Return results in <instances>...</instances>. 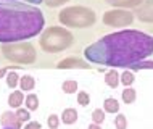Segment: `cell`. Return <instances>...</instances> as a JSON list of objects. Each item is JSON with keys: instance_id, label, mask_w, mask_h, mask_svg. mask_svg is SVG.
<instances>
[{"instance_id": "6da1fadb", "label": "cell", "mask_w": 153, "mask_h": 129, "mask_svg": "<svg viewBox=\"0 0 153 129\" xmlns=\"http://www.w3.org/2000/svg\"><path fill=\"white\" fill-rule=\"evenodd\" d=\"M153 53V36L135 29L118 31L102 37L84 50L90 63L103 66H124L145 60Z\"/></svg>"}, {"instance_id": "7a4b0ae2", "label": "cell", "mask_w": 153, "mask_h": 129, "mask_svg": "<svg viewBox=\"0 0 153 129\" xmlns=\"http://www.w3.org/2000/svg\"><path fill=\"white\" fill-rule=\"evenodd\" d=\"M45 24L42 11L24 2H0V44L24 42L40 34Z\"/></svg>"}, {"instance_id": "3957f363", "label": "cell", "mask_w": 153, "mask_h": 129, "mask_svg": "<svg viewBox=\"0 0 153 129\" xmlns=\"http://www.w3.org/2000/svg\"><path fill=\"white\" fill-rule=\"evenodd\" d=\"M74 42V36L68 29L60 28V26H52L40 34L39 44L44 52L47 53H56L63 52L68 47H71Z\"/></svg>"}, {"instance_id": "277c9868", "label": "cell", "mask_w": 153, "mask_h": 129, "mask_svg": "<svg viewBox=\"0 0 153 129\" xmlns=\"http://www.w3.org/2000/svg\"><path fill=\"white\" fill-rule=\"evenodd\" d=\"M58 21L68 28H90L97 21V16L90 8L76 5L63 8L58 15Z\"/></svg>"}, {"instance_id": "5b68a950", "label": "cell", "mask_w": 153, "mask_h": 129, "mask_svg": "<svg viewBox=\"0 0 153 129\" xmlns=\"http://www.w3.org/2000/svg\"><path fill=\"white\" fill-rule=\"evenodd\" d=\"M2 55L10 61L19 65H31L36 61L37 53L34 45L29 42H13V44H2L0 47Z\"/></svg>"}, {"instance_id": "8992f818", "label": "cell", "mask_w": 153, "mask_h": 129, "mask_svg": "<svg viewBox=\"0 0 153 129\" xmlns=\"http://www.w3.org/2000/svg\"><path fill=\"white\" fill-rule=\"evenodd\" d=\"M132 21H134V13L124 10V8H113V10L105 11V15H103V23L106 26H113V28L129 26Z\"/></svg>"}, {"instance_id": "52a82bcc", "label": "cell", "mask_w": 153, "mask_h": 129, "mask_svg": "<svg viewBox=\"0 0 153 129\" xmlns=\"http://www.w3.org/2000/svg\"><path fill=\"white\" fill-rule=\"evenodd\" d=\"M58 69H90V66L87 61L81 60V58H76V57H68L65 60H61L58 65H56Z\"/></svg>"}, {"instance_id": "ba28073f", "label": "cell", "mask_w": 153, "mask_h": 129, "mask_svg": "<svg viewBox=\"0 0 153 129\" xmlns=\"http://www.w3.org/2000/svg\"><path fill=\"white\" fill-rule=\"evenodd\" d=\"M134 13L140 21L153 23V0H143V3L135 8Z\"/></svg>"}, {"instance_id": "9c48e42d", "label": "cell", "mask_w": 153, "mask_h": 129, "mask_svg": "<svg viewBox=\"0 0 153 129\" xmlns=\"http://www.w3.org/2000/svg\"><path fill=\"white\" fill-rule=\"evenodd\" d=\"M0 123H2V126L7 128V129H21V126H23V123L19 121V118L16 116V113H13V111H5V113H2Z\"/></svg>"}, {"instance_id": "30bf717a", "label": "cell", "mask_w": 153, "mask_h": 129, "mask_svg": "<svg viewBox=\"0 0 153 129\" xmlns=\"http://www.w3.org/2000/svg\"><path fill=\"white\" fill-rule=\"evenodd\" d=\"M105 2L111 7H118V8L127 10V8H137L139 5L143 3V0H105Z\"/></svg>"}, {"instance_id": "8fae6325", "label": "cell", "mask_w": 153, "mask_h": 129, "mask_svg": "<svg viewBox=\"0 0 153 129\" xmlns=\"http://www.w3.org/2000/svg\"><path fill=\"white\" fill-rule=\"evenodd\" d=\"M105 82L108 87H111V89H116L119 86V82H121V74H119L116 69H110V71L105 74Z\"/></svg>"}, {"instance_id": "7c38bea8", "label": "cell", "mask_w": 153, "mask_h": 129, "mask_svg": "<svg viewBox=\"0 0 153 129\" xmlns=\"http://www.w3.org/2000/svg\"><path fill=\"white\" fill-rule=\"evenodd\" d=\"M24 95H23V92L21 90H13V92L10 94V97H8V105H10L11 108H21V103H23V100H24Z\"/></svg>"}, {"instance_id": "4fadbf2b", "label": "cell", "mask_w": 153, "mask_h": 129, "mask_svg": "<svg viewBox=\"0 0 153 129\" xmlns=\"http://www.w3.org/2000/svg\"><path fill=\"white\" fill-rule=\"evenodd\" d=\"M61 121L65 124H74L77 121V111L74 108H66L63 113H61Z\"/></svg>"}, {"instance_id": "5bb4252c", "label": "cell", "mask_w": 153, "mask_h": 129, "mask_svg": "<svg viewBox=\"0 0 153 129\" xmlns=\"http://www.w3.org/2000/svg\"><path fill=\"white\" fill-rule=\"evenodd\" d=\"M103 110H105V113H118L119 111V102L116 98L108 97L103 102Z\"/></svg>"}, {"instance_id": "9a60e30c", "label": "cell", "mask_w": 153, "mask_h": 129, "mask_svg": "<svg viewBox=\"0 0 153 129\" xmlns=\"http://www.w3.org/2000/svg\"><path fill=\"white\" fill-rule=\"evenodd\" d=\"M123 102L126 103V105H131V103L135 102V97H137V92H135V89H132V87H126V89L123 90Z\"/></svg>"}, {"instance_id": "2e32d148", "label": "cell", "mask_w": 153, "mask_h": 129, "mask_svg": "<svg viewBox=\"0 0 153 129\" xmlns=\"http://www.w3.org/2000/svg\"><path fill=\"white\" fill-rule=\"evenodd\" d=\"M34 86H36V81L32 76H29V74H26V76H23L19 79V87H21V90H32Z\"/></svg>"}, {"instance_id": "e0dca14e", "label": "cell", "mask_w": 153, "mask_h": 129, "mask_svg": "<svg viewBox=\"0 0 153 129\" xmlns=\"http://www.w3.org/2000/svg\"><path fill=\"white\" fill-rule=\"evenodd\" d=\"M127 68L134 69V71H139V69H153V61H150V60H140V61H135V63L129 65Z\"/></svg>"}, {"instance_id": "ac0fdd59", "label": "cell", "mask_w": 153, "mask_h": 129, "mask_svg": "<svg viewBox=\"0 0 153 129\" xmlns=\"http://www.w3.org/2000/svg\"><path fill=\"white\" fill-rule=\"evenodd\" d=\"M24 103H26L27 110H37V108H39V97H37L36 94H29L24 98Z\"/></svg>"}, {"instance_id": "d6986e66", "label": "cell", "mask_w": 153, "mask_h": 129, "mask_svg": "<svg viewBox=\"0 0 153 129\" xmlns=\"http://www.w3.org/2000/svg\"><path fill=\"white\" fill-rule=\"evenodd\" d=\"M61 90H63L65 94H74L77 90V82L73 81V79H68V81H65L63 84H61Z\"/></svg>"}, {"instance_id": "ffe728a7", "label": "cell", "mask_w": 153, "mask_h": 129, "mask_svg": "<svg viewBox=\"0 0 153 129\" xmlns=\"http://www.w3.org/2000/svg\"><path fill=\"white\" fill-rule=\"evenodd\" d=\"M5 79H7V86L10 87V89H15V87L19 84V79H21V78H19L15 71H11L10 74H7Z\"/></svg>"}, {"instance_id": "44dd1931", "label": "cell", "mask_w": 153, "mask_h": 129, "mask_svg": "<svg viewBox=\"0 0 153 129\" xmlns=\"http://www.w3.org/2000/svg\"><path fill=\"white\" fill-rule=\"evenodd\" d=\"M134 81H135V78H134V73L132 71H124L121 74V82L124 84V87H129L134 84Z\"/></svg>"}, {"instance_id": "7402d4cb", "label": "cell", "mask_w": 153, "mask_h": 129, "mask_svg": "<svg viewBox=\"0 0 153 129\" xmlns=\"http://www.w3.org/2000/svg\"><path fill=\"white\" fill-rule=\"evenodd\" d=\"M92 121L97 124H102L105 121V110H100V108H95L92 111Z\"/></svg>"}, {"instance_id": "603a6c76", "label": "cell", "mask_w": 153, "mask_h": 129, "mask_svg": "<svg viewBox=\"0 0 153 129\" xmlns=\"http://www.w3.org/2000/svg\"><path fill=\"white\" fill-rule=\"evenodd\" d=\"M16 116L19 118L21 123H29V119H31V115H29V110H27V108H18V110H16Z\"/></svg>"}, {"instance_id": "cb8c5ba5", "label": "cell", "mask_w": 153, "mask_h": 129, "mask_svg": "<svg viewBox=\"0 0 153 129\" xmlns=\"http://www.w3.org/2000/svg\"><path fill=\"white\" fill-rule=\"evenodd\" d=\"M77 103H79L81 107H87L90 103V95L87 92H84V90L77 92Z\"/></svg>"}, {"instance_id": "d4e9b609", "label": "cell", "mask_w": 153, "mask_h": 129, "mask_svg": "<svg viewBox=\"0 0 153 129\" xmlns=\"http://www.w3.org/2000/svg\"><path fill=\"white\" fill-rule=\"evenodd\" d=\"M114 126L116 129H127V119L124 115H118L116 118H114Z\"/></svg>"}, {"instance_id": "484cf974", "label": "cell", "mask_w": 153, "mask_h": 129, "mask_svg": "<svg viewBox=\"0 0 153 129\" xmlns=\"http://www.w3.org/2000/svg\"><path fill=\"white\" fill-rule=\"evenodd\" d=\"M47 124H48V128H50V129H58V126H60V116L58 115H50L47 118Z\"/></svg>"}, {"instance_id": "4316f807", "label": "cell", "mask_w": 153, "mask_h": 129, "mask_svg": "<svg viewBox=\"0 0 153 129\" xmlns=\"http://www.w3.org/2000/svg\"><path fill=\"white\" fill-rule=\"evenodd\" d=\"M66 2H69V0H44V3L47 7H52V8H55V7H60V5H63V3Z\"/></svg>"}, {"instance_id": "83f0119b", "label": "cell", "mask_w": 153, "mask_h": 129, "mask_svg": "<svg viewBox=\"0 0 153 129\" xmlns=\"http://www.w3.org/2000/svg\"><path fill=\"white\" fill-rule=\"evenodd\" d=\"M42 126H40V123H37V121H29V123H26V128L24 129H40Z\"/></svg>"}, {"instance_id": "f1b7e54d", "label": "cell", "mask_w": 153, "mask_h": 129, "mask_svg": "<svg viewBox=\"0 0 153 129\" xmlns=\"http://www.w3.org/2000/svg\"><path fill=\"white\" fill-rule=\"evenodd\" d=\"M2 2H27V3H36V5H39L44 0H2Z\"/></svg>"}, {"instance_id": "f546056e", "label": "cell", "mask_w": 153, "mask_h": 129, "mask_svg": "<svg viewBox=\"0 0 153 129\" xmlns=\"http://www.w3.org/2000/svg\"><path fill=\"white\" fill-rule=\"evenodd\" d=\"M87 129H102V128H100V124H97V123H92V124H90V126H89Z\"/></svg>"}, {"instance_id": "4dcf8cb0", "label": "cell", "mask_w": 153, "mask_h": 129, "mask_svg": "<svg viewBox=\"0 0 153 129\" xmlns=\"http://www.w3.org/2000/svg\"><path fill=\"white\" fill-rule=\"evenodd\" d=\"M5 74H7V69H5V68H3V69H0V78H3Z\"/></svg>"}, {"instance_id": "1f68e13d", "label": "cell", "mask_w": 153, "mask_h": 129, "mask_svg": "<svg viewBox=\"0 0 153 129\" xmlns=\"http://www.w3.org/2000/svg\"><path fill=\"white\" fill-rule=\"evenodd\" d=\"M3 129H7V128H3Z\"/></svg>"}]
</instances>
